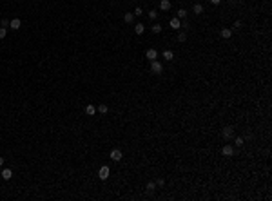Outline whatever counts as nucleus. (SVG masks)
Here are the masks:
<instances>
[{"label":"nucleus","instance_id":"obj_29","mask_svg":"<svg viewBox=\"0 0 272 201\" xmlns=\"http://www.w3.org/2000/svg\"><path fill=\"white\" fill-rule=\"evenodd\" d=\"M210 4H214V5H218V4H221V0H210Z\"/></svg>","mask_w":272,"mask_h":201},{"label":"nucleus","instance_id":"obj_11","mask_svg":"<svg viewBox=\"0 0 272 201\" xmlns=\"http://www.w3.org/2000/svg\"><path fill=\"white\" fill-rule=\"evenodd\" d=\"M161 56H163V60H167V62H171V60L174 58V53H172L171 49H167V51H163V55H161Z\"/></svg>","mask_w":272,"mask_h":201},{"label":"nucleus","instance_id":"obj_2","mask_svg":"<svg viewBox=\"0 0 272 201\" xmlns=\"http://www.w3.org/2000/svg\"><path fill=\"white\" fill-rule=\"evenodd\" d=\"M151 71L154 72V75H161V72H163V65H161V62H158V60L151 62Z\"/></svg>","mask_w":272,"mask_h":201},{"label":"nucleus","instance_id":"obj_3","mask_svg":"<svg viewBox=\"0 0 272 201\" xmlns=\"http://www.w3.org/2000/svg\"><path fill=\"white\" fill-rule=\"evenodd\" d=\"M145 58L149 60V62H154V60L158 58V51L156 49H147L145 51Z\"/></svg>","mask_w":272,"mask_h":201},{"label":"nucleus","instance_id":"obj_28","mask_svg":"<svg viewBox=\"0 0 272 201\" xmlns=\"http://www.w3.org/2000/svg\"><path fill=\"white\" fill-rule=\"evenodd\" d=\"M141 13H144V9H141V8H136V9H134V15H141Z\"/></svg>","mask_w":272,"mask_h":201},{"label":"nucleus","instance_id":"obj_26","mask_svg":"<svg viewBox=\"0 0 272 201\" xmlns=\"http://www.w3.org/2000/svg\"><path fill=\"white\" fill-rule=\"evenodd\" d=\"M2 27H9V20L8 18H2Z\"/></svg>","mask_w":272,"mask_h":201},{"label":"nucleus","instance_id":"obj_15","mask_svg":"<svg viewBox=\"0 0 272 201\" xmlns=\"http://www.w3.org/2000/svg\"><path fill=\"white\" fill-rule=\"evenodd\" d=\"M96 111H98V112H100V114H105V112H107V111H109V107H107V105H105V103H100V105H98V107H96Z\"/></svg>","mask_w":272,"mask_h":201},{"label":"nucleus","instance_id":"obj_17","mask_svg":"<svg viewBox=\"0 0 272 201\" xmlns=\"http://www.w3.org/2000/svg\"><path fill=\"white\" fill-rule=\"evenodd\" d=\"M192 11L196 13V15H201V13H203V5H201V4H194Z\"/></svg>","mask_w":272,"mask_h":201},{"label":"nucleus","instance_id":"obj_13","mask_svg":"<svg viewBox=\"0 0 272 201\" xmlns=\"http://www.w3.org/2000/svg\"><path fill=\"white\" fill-rule=\"evenodd\" d=\"M2 178H4V179H11V178H13V170H11V169H4V170H2Z\"/></svg>","mask_w":272,"mask_h":201},{"label":"nucleus","instance_id":"obj_12","mask_svg":"<svg viewBox=\"0 0 272 201\" xmlns=\"http://www.w3.org/2000/svg\"><path fill=\"white\" fill-rule=\"evenodd\" d=\"M160 9L161 11H169L171 9V2H169V0H161L160 2Z\"/></svg>","mask_w":272,"mask_h":201},{"label":"nucleus","instance_id":"obj_30","mask_svg":"<svg viewBox=\"0 0 272 201\" xmlns=\"http://www.w3.org/2000/svg\"><path fill=\"white\" fill-rule=\"evenodd\" d=\"M4 161H5V159H4L2 156H0V167H4Z\"/></svg>","mask_w":272,"mask_h":201},{"label":"nucleus","instance_id":"obj_25","mask_svg":"<svg viewBox=\"0 0 272 201\" xmlns=\"http://www.w3.org/2000/svg\"><path fill=\"white\" fill-rule=\"evenodd\" d=\"M154 183H156V187H163V185H165V179H161V178H160V179H156Z\"/></svg>","mask_w":272,"mask_h":201},{"label":"nucleus","instance_id":"obj_21","mask_svg":"<svg viewBox=\"0 0 272 201\" xmlns=\"http://www.w3.org/2000/svg\"><path fill=\"white\" fill-rule=\"evenodd\" d=\"M149 18H151V20H156V18H158V11H156V9L149 11Z\"/></svg>","mask_w":272,"mask_h":201},{"label":"nucleus","instance_id":"obj_20","mask_svg":"<svg viewBox=\"0 0 272 201\" xmlns=\"http://www.w3.org/2000/svg\"><path fill=\"white\" fill-rule=\"evenodd\" d=\"M151 31L154 33V35H160V31H161V25H160V24H154V25H152V29H151Z\"/></svg>","mask_w":272,"mask_h":201},{"label":"nucleus","instance_id":"obj_27","mask_svg":"<svg viewBox=\"0 0 272 201\" xmlns=\"http://www.w3.org/2000/svg\"><path fill=\"white\" fill-rule=\"evenodd\" d=\"M243 139H252V132H245V136Z\"/></svg>","mask_w":272,"mask_h":201},{"label":"nucleus","instance_id":"obj_10","mask_svg":"<svg viewBox=\"0 0 272 201\" xmlns=\"http://www.w3.org/2000/svg\"><path fill=\"white\" fill-rule=\"evenodd\" d=\"M169 25H171L172 29H180V27H181V22H180V18H171Z\"/></svg>","mask_w":272,"mask_h":201},{"label":"nucleus","instance_id":"obj_4","mask_svg":"<svg viewBox=\"0 0 272 201\" xmlns=\"http://www.w3.org/2000/svg\"><path fill=\"white\" fill-rule=\"evenodd\" d=\"M221 136L225 138V139H230V138L234 136V129H232V127H225V129L221 131Z\"/></svg>","mask_w":272,"mask_h":201},{"label":"nucleus","instance_id":"obj_14","mask_svg":"<svg viewBox=\"0 0 272 201\" xmlns=\"http://www.w3.org/2000/svg\"><path fill=\"white\" fill-rule=\"evenodd\" d=\"M145 190H147V194H152V192L156 190V183H154V181H149V183H147V189H145Z\"/></svg>","mask_w":272,"mask_h":201},{"label":"nucleus","instance_id":"obj_22","mask_svg":"<svg viewBox=\"0 0 272 201\" xmlns=\"http://www.w3.org/2000/svg\"><path fill=\"white\" fill-rule=\"evenodd\" d=\"M234 143H236V147H241V145H243V143H245V139H243V138H241V136H238V138H236V139H234Z\"/></svg>","mask_w":272,"mask_h":201},{"label":"nucleus","instance_id":"obj_6","mask_svg":"<svg viewBox=\"0 0 272 201\" xmlns=\"http://www.w3.org/2000/svg\"><path fill=\"white\" fill-rule=\"evenodd\" d=\"M234 152H236V150H234L232 145H225V147L221 149V154H223V156H234Z\"/></svg>","mask_w":272,"mask_h":201},{"label":"nucleus","instance_id":"obj_7","mask_svg":"<svg viewBox=\"0 0 272 201\" xmlns=\"http://www.w3.org/2000/svg\"><path fill=\"white\" fill-rule=\"evenodd\" d=\"M220 36H221V38H225V40H227V38H230V36H232V29L223 27V29L220 31Z\"/></svg>","mask_w":272,"mask_h":201},{"label":"nucleus","instance_id":"obj_8","mask_svg":"<svg viewBox=\"0 0 272 201\" xmlns=\"http://www.w3.org/2000/svg\"><path fill=\"white\" fill-rule=\"evenodd\" d=\"M20 25H22L20 18H13V20H9V27H11V29H20Z\"/></svg>","mask_w":272,"mask_h":201},{"label":"nucleus","instance_id":"obj_19","mask_svg":"<svg viewBox=\"0 0 272 201\" xmlns=\"http://www.w3.org/2000/svg\"><path fill=\"white\" fill-rule=\"evenodd\" d=\"M185 40H187V33H185V31L178 33V42H185Z\"/></svg>","mask_w":272,"mask_h":201},{"label":"nucleus","instance_id":"obj_23","mask_svg":"<svg viewBox=\"0 0 272 201\" xmlns=\"http://www.w3.org/2000/svg\"><path fill=\"white\" fill-rule=\"evenodd\" d=\"M5 35H8V29H5V27H0V40L5 38Z\"/></svg>","mask_w":272,"mask_h":201},{"label":"nucleus","instance_id":"obj_1","mask_svg":"<svg viewBox=\"0 0 272 201\" xmlns=\"http://www.w3.org/2000/svg\"><path fill=\"white\" fill-rule=\"evenodd\" d=\"M109 174H111V169H109L107 165H104V167H100V170H98V178L102 179V181H105V179L109 178Z\"/></svg>","mask_w":272,"mask_h":201},{"label":"nucleus","instance_id":"obj_16","mask_svg":"<svg viewBox=\"0 0 272 201\" xmlns=\"http://www.w3.org/2000/svg\"><path fill=\"white\" fill-rule=\"evenodd\" d=\"M144 31H145L144 24H136V25H134V33H136V35H141V33H144Z\"/></svg>","mask_w":272,"mask_h":201},{"label":"nucleus","instance_id":"obj_24","mask_svg":"<svg viewBox=\"0 0 272 201\" xmlns=\"http://www.w3.org/2000/svg\"><path fill=\"white\" fill-rule=\"evenodd\" d=\"M185 16H187V11L185 9H180L178 11V18H185Z\"/></svg>","mask_w":272,"mask_h":201},{"label":"nucleus","instance_id":"obj_5","mask_svg":"<svg viewBox=\"0 0 272 201\" xmlns=\"http://www.w3.org/2000/svg\"><path fill=\"white\" fill-rule=\"evenodd\" d=\"M122 156H124V154H122L120 149H113V150H111V159H113V161H120Z\"/></svg>","mask_w":272,"mask_h":201},{"label":"nucleus","instance_id":"obj_18","mask_svg":"<svg viewBox=\"0 0 272 201\" xmlns=\"http://www.w3.org/2000/svg\"><path fill=\"white\" fill-rule=\"evenodd\" d=\"M124 20L127 24H131L133 20H134V13H125V16H124Z\"/></svg>","mask_w":272,"mask_h":201},{"label":"nucleus","instance_id":"obj_9","mask_svg":"<svg viewBox=\"0 0 272 201\" xmlns=\"http://www.w3.org/2000/svg\"><path fill=\"white\" fill-rule=\"evenodd\" d=\"M85 114H87V116H94V114H96V107L91 105V103L85 105Z\"/></svg>","mask_w":272,"mask_h":201}]
</instances>
